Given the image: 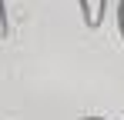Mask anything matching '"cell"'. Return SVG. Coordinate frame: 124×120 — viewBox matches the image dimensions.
Wrapping results in <instances>:
<instances>
[{
    "label": "cell",
    "mask_w": 124,
    "mask_h": 120,
    "mask_svg": "<svg viewBox=\"0 0 124 120\" xmlns=\"http://www.w3.org/2000/svg\"><path fill=\"white\" fill-rule=\"evenodd\" d=\"M81 120H107V117H81Z\"/></svg>",
    "instance_id": "277c9868"
},
{
    "label": "cell",
    "mask_w": 124,
    "mask_h": 120,
    "mask_svg": "<svg viewBox=\"0 0 124 120\" xmlns=\"http://www.w3.org/2000/svg\"><path fill=\"white\" fill-rule=\"evenodd\" d=\"M77 3H81V13H84V23H87V27H101L104 23L107 0H77Z\"/></svg>",
    "instance_id": "6da1fadb"
},
{
    "label": "cell",
    "mask_w": 124,
    "mask_h": 120,
    "mask_svg": "<svg viewBox=\"0 0 124 120\" xmlns=\"http://www.w3.org/2000/svg\"><path fill=\"white\" fill-rule=\"evenodd\" d=\"M7 37V0H0V40Z\"/></svg>",
    "instance_id": "7a4b0ae2"
},
{
    "label": "cell",
    "mask_w": 124,
    "mask_h": 120,
    "mask_svg": "<svg viewBox=\"0 0 124 120\" xmlns=\"http://www.w3.org/2000/svg\"><path fill=\"white\" fill-rule=\"evenodd\" d=\"M117 30H121V40H124V0L117 3Z\"/></svg>",
    "instance_id": "3957f363"
}]
</instances>
